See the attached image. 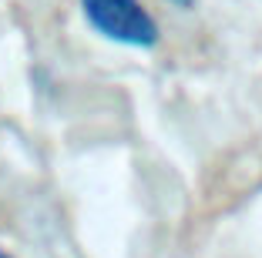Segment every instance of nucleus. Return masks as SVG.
Returning <instances> with one entry per match:
<instances>
[{"label": "nucleus", "mask_w": 262, "mask_h": 258, "mask_svg": "<svg viewBox=\"0 0 262 258\" xmlns=\"http://www.w3.org/2000/svg\"><path fill=\"white\" fill-rule=\"evenodd\" d=\"M168 4H175V7H192V0H168Z\"/></svg>", "instance_id": "f03ea898"}, {"label": "nucleus", "mask_w": 262, "mask_h": 258, "mask_svg": "<svg viewBox=\"0 0 262 258\" xmlns=\"http://www.w3.org/2000/svg\"><path fill=\"white\" fill-rule=\"evenodd\" d=\"M81 14L91 31L111 44L151 51L162 40L158 20L141 7V0H81Z\"/></svg>", "instance_id": "f257e3e1"}, {"label": "nucleus", "mask_w": 262, "mask_h": 258, "mask_svg": "<svg viewBox=\"0 0 262 258\" xmlns=\"http://www.w3.org/2000/svg\"><path fill=\"white\" fill-rule=\"evenodd\" d=\"M0 258H14V255H10V251H4V248H0Z\"/></svg>", "instance_id": "7ed1b4c3"}]
</instances>
